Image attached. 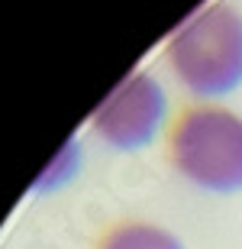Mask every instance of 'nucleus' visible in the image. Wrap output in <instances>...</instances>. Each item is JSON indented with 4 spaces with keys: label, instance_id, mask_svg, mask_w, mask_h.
Wrapping results in <instances>:
<instances>
[{
    "label": "nucleus",
    "instance_id": "nucleus-1",
    "mask_svg": "<svg viewBox=\"0 0 242 249\" xmlns=\"http://www.w3.org/2000/svg\"><path fill=\"white\" fill-rule=\"evenodd\" d=\"M171 68L197 97H223L242 84V17L229 3L197 10L168 42Z\"/></svg>",
    "mask_w": 242,
    "mask_h": 249
},
{
    "label": "nucleus",
    "instance_id": "nucleus-4",
    "mask_svg": "<svg viewBox=\"0 0 242 249\" xmlns=\"http://www.w3.org/2000/svg\"><path fill=\"white\" fill-rule=\"evenodd\" d=\"M100 249H184L175 233L152 223H123L107 233Z\"/></svg>",
    "mask_w": 242,
    "mask_h": 249
},
{
    "label": "nucleus",
    "instance_id": "nucleus-2",
    "mask_svg": "<svg viewBox=\"0 0 242 249\" xmlns=\"http://www.w3.org/2000/svg\"><path fill=\"white\" fill-rule=\"evenodd\" d=\"M171 162L187 181L213 194L242 188V117L223 107H194L171 133Z\"/></svg>",
    "mask_w": 242,
    "mask_h": 249
},
{
    "label": "nucleus",
    "instance_id": "nucleus-3",
    "mask_svg": "<svg viewBox=\"0 0 242 249\" xmlns=\"http://www.w3.org/2000/svg\"><path fill=\"white\" fill-rule=\"evenodd\" d=\"M168 110V97L161 84L152 74L139 71L129 74L123 84H116L107 101L94 113V129L97 136L113 149L132 152V149L149 146L155 133L161 129Z\"/></svg>",
    "mask_w": 242,
    "mask_h": 249
}]
</instances>
